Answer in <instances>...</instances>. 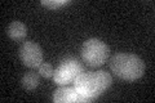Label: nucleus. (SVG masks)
<instances>
[{
	"label": "nucleus",
	"instance_id": "obj_1",
	"mask_svg": "<svg viewBox=\"0 0 155 103\" xmlns=\"http://www.w3.org/2000/svg\"><path fill=\"white\" fill-rule=\"evenodd\" d=\"M113 84V77L107 71L81 72L74 80V88L78 93V102H91L101 95Z\"/></svg>",
	"mask_w": 155,
	"mask_h": 103
},
{
	"label": "nucleus",
	"instance_id": "obj_2",
	"mask_svg": "<svg viewBox=\"0 0 155 103\" xmlns=\"http://www.w3.org/2000/svg\"><path fill=\"white\" fill-rule=\"evenodd\" d=\"M110 70L115 76L125 81H136L145 73L142 58L129 53H118L110 58Z\"/></svg>",
	"mask_w": 155,
	"mask_h": 103
},
{
	"label": "nucleus",
	"instance_id": "obj_3",
	"mask_svg": "<svg viewBox=\"0 0 155 103\" xmlns=\"http://www.w3.org/2000/svg\"><path fill=\"white\" fill-rule=\"evenodd\" d=\"M110 56V48L100 39H88L81 47V60L91 67L105 65Z\"/></svg>",
	"mask_w": 155,
	"mask_h": 103
},
{
	"label": "nucleus",
	"instance_id": "obj_4",
	"mask_svg": "<svg viewBox=\"0 0 155 103\" xmlns=\"http://www.w3.org/2000/svg\"><path fill=\"white\" fill-rule=\"evenodd\" d=\"M81 72H84V68L81 63L74 57L65 58L60 63L57 70L53 73V81L56 85H69L70 82H74V80Z\"/></svg>",
	"mask_w": 155,
	"mask_h": 103
},
{
	"label": "nucleus",
	"instance_id": "obj_5",
	"mask_svg": "<svg viewBox=\"0 0 155 103\" xmlns=\"http://www.w3.org/2000/svg\"><path fill=\"white\" fill-rule=\"evenodd\" d=\"M18 53L22 63L28 68H39L43 63V50L40 45L34 41H23Z\"/></svg>",
	"mask_w": 155,
	"mask_h": 103
},
{
	"label": "nucleus",
	"instance_id": "obj_6",
	"mask_svg": "<svg viewBox=\"0 0 155 103\" xmlns=\"http://www.w3.org/2000/svg\"><path fill=\"white\" fill-rule=\"evenodd\" d=\"M53 101L56 103H72L78 102V93L74 86L62 85L53 92Z\"/></svg>",
	"mask_w": 155,
	"mask_h": 103
},
{
	"label": "nucleus",
	"instance_id": "obj_7",
	"mask_svg": "<svg viewBox=\"0 0 155 103\" xmlns=\"http://www.w3.org/2000/svg\"><path fill=\"white\" fill-rule=\"evenodd\" d=\"M8 36L14 41H22L27 35V26L21 21H13L7 28Z\"/></svg>",
	"mask_w": 155,
	"mask_h": 103
},
{
	"label": "nucleus",
	"instance_id": "obj_8",
	"mask_svg": "<svg viewBox=\"0 0 155 103\" xmlns=\"http://www.w3.org/2000/svg\"><path fill=\"white\" fill-rule=\"evenodd\" d=\"M40 84V75L36 72H27L23 75L21 80V85L26 90H34L36 89Z\"/></svg>",
	"mask_w": 155,
	"mask_h": 103
},
{
	"label": "nucleus",
	"instance_id": "obj_9",
	"mask_svg": "<svg viewBox=\"0 0 155 103\" xmlns=\"http://www.w3.org/2000/svg\"><path fill=\"white\" fill-rule=\"evenodd\" d=\"M71 4V0H43L41 2V5L43 7H47L54 11V9H60L61 7H65V5H69Z\"/></svg>",
	"mask_w": 155,
	"mask_h": 103
},
{
	"label": "nucleus",
	"instance_id": "obj_10",
	"mask_svg": "<svg viewBox=\"0 0 155 103\" xmlns=\"http://www.w3.org/2000/svg\"><path fill=\"white\" fill-rule=\"evenodd\" d=\"M39 71V75L45 77V79H49V77H53V73H54V70H53V67L51 63H47V62H43L40 66L38 68Z\"/></svg>",
	"mask_w": 155,
	"mask_h": 103
}]
</instances>
